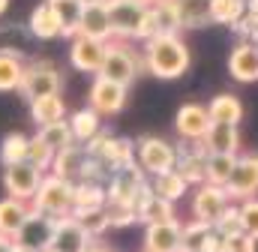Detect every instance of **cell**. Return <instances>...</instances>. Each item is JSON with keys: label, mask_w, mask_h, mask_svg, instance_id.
<instances>
[{"label": "cell", "mask_w": 258, "mask_h": 252, "mask_svg": "<svg viewBox=\"0 0 258 252\" xmlns=\"http://www.w3.org/2000/svg\"><path fill=\"white\" fill-rule=\"evenodd\" d=\"M144 69L156 78H180L189 69V48L177 33H156L144 39Z\"/></svg>", "instance_id": "cell-1"}, {"label": "cell", "mask_w": 258, "mask_h": 252, "mask_svg": "<svg viewBox=\"0 0 258 252\" xmlns=\"http://www.w3.org/2000/svg\"><path fill=\"white\" fill-rule=\"evenodd\" d=\"M72 195H75V183L72 180L45 171L42 180H39L36 195L30 198V207L42 210V213H51V216H66V213H72Z\"/></svg>", "instance_id": "cell-2"}, {"label": "cell", "mask_w": 258, "mask_h": 252, "mask_svg": "<svg viewBox=\"0 0 258 252\" xmlns=\"http://www.w3.org/2000/svg\"><path fill=\"white\" fill-rule=\"evenodd\" d=\"M141 69H144V57H138L129 45H123V39H117V42H111V39H108L105 60H102V66H99V72H96V75L111 78V81H117V84L129 87V84L138 78V72H141Z\"/></svg>", "instance_id": "cell-3"}, {"label": "cell", "mask_w": 258, "mask_h": 252, "mask_svg": "<svg viewBox=\"0 0 258 252\" xmlns=\"http://www.w3.org/2000/svg\"><path fill=\"white\" fill-rule=\"evenodd\" d=\"M135 162L141 165V171L147 177L159 174V171H171L177 165V147L165 138L144 135V138L135 141Z\"/></svg>", "instance_id": "cell-4"}, {"label": "cell", "mask_w": 258, "mask_h": 252, "mask_svg": "<svg viewBox=\"0 0 258 252\" xmlns=\"http://www.w3.org/2000/svg\"><path fill=\"white\" fill-rule=\"evenodd\" d=\"M108 18H111V33L114 39H138V30L147 15V0H105Z\"/></svg>", "instance_id": "cell-5"}, {"label": "cell", "mask_w": 258, "mask_h": 252, "mask_svg": "<svg viewBox=\"0 0 258 252\" xmlns=\"http://www.w3.org/2000/svg\"><path fill=\"white\" fill-rule=\"evenodd\" d=\"M63 87V78L60 72L54 69V63L48 60H33L24 66V75H21V84H18V93L30 102L36 96H48V93H60Z\"/></svg>", "instance_id": "cell-6"}, {"label": "cell", "mask_w": 258, "mask_h": 252, "mask_svg": "<svg viewBox=\"0 0 258 252\" xmlns=\"http://www.w3.org/2000/svg\"><path fill=\"white\" fill-rule=\"evenodd\" d=\"M54 222H57V216H51V213H42V210H33L30 207V213H27V219L21 222V228L15 231V243H21V246H27V249L33 252H42L45 246H51V237H54Z\"/></svg>", "instance_id": "cell-7"}, {"label": "cell", "mask_w": 258, "mask_h": 252, "mask_svg": "<svg viewBox=\"0 0 258 252\" xmlns=\"http://www.w3.org/2000/svg\"><path fill=\"white\" fill-rule=\"evenodd\" d=\"M45 171H39L33 162L21 159V162H12V165H3V189L6 195L12 198H21V201H30L39 189V180H42Z\"/></svg>", "instance_id": "cell-8"}, {"label": "cell", "mask_w": 258, "mask_h": 252, "mask_svg": "<svg viewBox=\"0 0 258 252\" xmlns=\"http://www.w3.org/2000/svg\"><path fill=\"white\" fill-rule=\"evenodd\" d=\"M225 192L231 201H243V198L258 195V153H237Z\"/></svg>", "instance_id": "cell-9"}, {"label": "cell", "mask_w": 258, "mask_h": 252, "mask_svg": "<svg viewBox=\"0 0 258 252\" xmlns=\"http://www.w3.org/2000/svg\"><path fill=\"white\" fill-rule=\"evenodd\" d=\"M126 90H129V87H123V84H117V81H111V78L96 75V81L90 84V93H87L90 108H93V111H99L102 117H114V114H120V111H123V105H126Z\"/></svg>", "instance_id": "cell-10"}, {"label": "cell", "mask_w": 258, "mask_h": 252, "mask_svg": "<svg viewBox=\"0 0 258 252\" xmlns=\"http://www.w3.org/2000/svg\"><path fill=\"white\" fill-rule=\"evenodd\" d=\"M144 186H147V174L141 171L138 162H129L123 168L111 171V177L105 183V192H108V201H126V204H132L135 195Z\"/></svg>", "instance_id": "cell-11"}, {"label": "cell", "mask_w": 258, "mask_h": 252, "mask_svg": "<svg viewBox=\"0 0 258 252\" xmlns=\"http://www.w3.org/2000/svg\"><path fill=\"white\" fill-rule=\"evenodd\" d=\"M105 48H108V42L93 39V36H84V33H75V36L69 39V63H72L78 72L96 75L99 66H102V60H105Z\"/></svg>", "instance_id": "cell-12"}, {"label": "cell", "mask_w": 258, "mask_h": 252, "mask_svg": "<svg viewBox=\"0 0 258 252\" xmlns=\"http://www.w3.org/2000/svg\"><path fill=\"white\" fill-rule=\"evenodd\" d=\"M228 192L225 186H216V183H198L192 195V219H201V222H216V216L228 207Z\"/></svg>", "instance_id": "cell-13"}, {"label": "cell", "mask_w": 258, "mask_h": 252, "mask_svg": "<svg viewBox=\"0 0 258 252\" xmlns=\"http://www.w3.org/2000/svg\"><path fill=\"white\" fill-rule=\"evenodd\" d=\"M210 114H207V105H198V102H186L177 108V117H174V129L183 141H201L204 132L210 129Z\"/></svg>", "instance_id": "cell-14"}, {"label": "cell", "mask_w": 258, "mask_h": 252, "mask_svg": "<svg viewBox=\"0 0 258 252\" xmlns=\"http://www.w3.org/2000/svg\"><path fill=\"white\" fill-rule=\"evenodd\" d=\"M180 231L183 225L174 219L165 222H150L144 225V249L147 252H177L180 249Z\"/></svg>", "instance_id": "cell-15"}, {"label": "cell", "mask_w": 258, "mask_h": 252, "mask_svg": "<svg viewBox=\"0 0 258 252\" xmlns=\"http://www.w3.org/2000/svg\"><path fill=\"white\" fill-rule=\"evenodd\" d=\"M90 240H93V237L81 228V222H78L72 213L57 216V222H54V237H51V246L57 252H81Z\"/></svg>", "instance_id": "cell-16"}, {"label": "cell", "mask_w": 258, "mask_h": 252, "mask_svg": "<svg viewBox=\"0 0 258 252\" xmlns=\"http://www.w3.org/2000/svg\"><path fill=\"white\" fill-rule=\"evenodd\" d=\"M228 72H231V78L240 81V84L258 81V42L243 39V42L231 51V57H228Z\"/></svg>", "instance_id": "cell-17"}, {"label": "cell", "mask_w": 258, "mask_h": 252, "mask_svg": "<svg viewBox=\"0 0 258 252\" xmlns=\"http://www.w3.org/2000/svg\"><path fill=\"white\" fill-rule=\"evenodd\" d=\"M87 150H84V144H69V147H60V150H54V162H51V174H57V177H66V180H72V183H78L81 180V174H84V165H87Z\"/></svg>", "instance_id": "cell-18"}, {"label": "cell", "mask_w": 258, "mask_h": 252, "mask_svg": "<svg viewBox=\"0 0 258 252\" xmlns=\"http://www.w3.org/2000/svg\"><path fill=\"white\" fill-rule=\"evenodd\" d=\"M78 33L84 36H93V39H114L111 33V18H108V6L105 3H87L84 12H81V21H78Z\"/></svg>", "instance_id": "cell-19"}, {"label": "cell", "mask_w": 258, "mask_h": 252, "mask_svg": "<svg viewBox=\"0 0 258 252\" xmlns=\"http://www.w3.org/2000/svg\"><path fill=\"white\" fill-rule=\"evenodd\" d=\"M201 144L207 153H240V129L234 123H210Z\"/></svg>", "instance_id": "cell-20"}, {"label": "cell", "mask_w": 258, "mask_h": 252, "mask_svg": "<svg viewBox=\"0 0 258 252\" xmlns=\"http://www.w3.org/2000/svg\"><path fill=\"white\" fill-rule=\"evenodd\" d=\"M207 114H210L213 123L240 126V120H243V102H240L234 93H216V96L207 102Z\"/></svg>", "instance_id": "cell-21"}, {"label": "cell", "mask_w": 258, "mask_h": 252, "mask_svg": "<svg viewBox=\"0 0 258 252\" xmlns=\"http://www.w3.org/2000/svg\"><path fill=\"white\" fill-rule=\"evenodd\" d=\"M63 117H66V102L60 93H48V96L30 99V120L36 123V129L45 123H54V120H63Z\"/></svg>", "instance_id": "cell-22"}, {"label": "cell", "mask_w": 258, "mask_h": 252, "mask_svg": "<svg viewBox=\"0 0 258 252\" xmlns=\"http://www.w3.org/2000/svg\"><path fill=\"white\" fill-rule=\"evenodd\" d=\"M27 27H30V36H36V39H42V42H48V39H57V36H60V21H57L54 9L48 6V0H45V3H39V6L30 12Z\"/></svg>", "instance_id": "cell-23"}, {"label": "cell", "mask_w": 258, "mask_h": 252, "mask_svg": "<svg viewBox=\"0 0 258 252\" xmlns=\"http://www.w3.org/2000/svg\"><path fill=\"white\" fill-rule=\"evenodd\" d=\"M150 189L153 195L165 198V201H180L186 192H189V183L183 180V174L177 168L171 171H159V174H150Z\"/></svg>", "instance_id": "cell-24"}, {"label": "cell", "mask_w": 258, "mask_h": 252, "mask_svg": "<svg viewBox=\"0 0 258 252\" xmlns=\"http://www.w3.org/2000/svg\"><path fill=\"white\" fill-rule=\"evenodd\" d=\"M93 159H99L108 171H114V168H123L129 162H135V144L129 141V138H108V144L99 150V156H93Z\"/></svg>", "instance_id": "cell-25"}, {"label": "cell", "mask_w": 258, "mask_h": 252, "mask_svg": "<svg viewBox=\"0 0 258 252\" xmlns=\"http://www.w3.org/2000/svg\"><path fill=\"white\" fill-rule=\"evenodd\" d=\"M24 57L21 51H12V48H0V93H9V90H18L21 84V75H24Z\"/></svg>", "instance_id": "cell-26"}, {"label": "cell", "mask_w": 258, "mask_h": 252, "mask_svg": "<svg viewBox=\"0 0 258 252\" xmlns=\"http://www.w3.org/2000/svg\"><path fill=\"white\" fill-rule=\"evenodd\" d=\"M66 120H69L72 138H75L78 144H87V141L102 129V114H99V111H93L90 105H87V108H78V111H75V114H69Z\"/></svg>", "instance_id": "cell-27"}, {"label": "cell", "mask_w": 258, "mask_h": 252, "mask_svg": "<svg viewBox=\"0 0 258 252\" xmlns=\"http://www.w3.org/2000/svg\"><path fill=\"white\" fill-rule=\"evenodd\" d=\"M27 213H30V201H21V198L6 195L0 201V231L9 234V237H15V231L21 228V222L27 219Z\"/></svg>", "instance_id": "cell-28"}, {"label": "cell", "mask_w": 258, "mask_h": 252, "mask_svg": "<svg viewBox=\"0 0 258 252\" xmlns=\"http://www.w3.org/2000/svg\"><path fill=\"white\" fill-rule=\"evenodd\" d=\"M48 6L54 9V15L60 21V36L72 39L78 33V21H81V12H84V3L81 0H48Z\"/></svg>", "instance_id": "cell-29"}, {"label": "cell", "mask_w": 258, "mask_h": 252, "mask_svg": "<svg viewBox=\"0 0 258 252\" xmlns=\"http://www.w3.org/2000/svg\"><path fill=\"white\" fill-rule=\"evenodd\" d=\"M108 192L105 183L96 180H78L75 183V195H72V210H90V207H105Z\"/></svg>", "instance_id": "cell-30"}, {"label": "cell", "mask_w": 258, "mask_h": 252, "mask_svg": "<svg viewBox=\"0 0 258 252\" xmlns=\"http://www.w3.org/2000/svg\"><path fill=\"white\" fill-rule=\"evenodd\" d=\"M234 159H237V153H207V159H204V180L216 183V186H225L231 171H234Z\"/></svg>", "instance_id": "cell-31"}, {"label": "cell", "mask_w": 258, "mask_h": 252, "mask_svg": "<svg viewBox=\"0 0 258 252\" xmlns=\"http://www.w3.org/2000/svg\"><path fill=\"white\" fill-rule=\"evenodd\" d=\"M135 213H138V222H144V225H150V222H165V219H174V201H165V198H159V195H147L138 207H135Z\"/></svg>", "instance_id": "cell-32"}, {"label": "cell", "mask_w": 258, "mask_h": 252, "mask_svg": "<svg viewBox=\"0 0 258 252\" xmlns=\"http://www.w3.org/2000/svg\"><path fill=\"white\" fill-rule=\"evenodd\" d=\"M210 234H213V225L210 222H201V219L186 222L183 231H180V249L177 252H204Z\"/></svg>", "instance_id": "cell-33"}, {"label": "cell", "mask_w": 258, "mask_h": 252, "mask_svg": "<svg viewBox=\"0 0 258 252\" xmlns=\"http://www.w3.org/2000/svg\"><path fill=\"white\" fill-rule=\"evenodd\" d=\"M180 27H204L210 24V0H174Z\"/></svg>", "instance_id": "cell-34"}, {"label": "cell", "mask_w": 258, "mask_h": 252, "mask_svg": "<svg viewBox=\"0 0 258 252\" xmlns=\"http://www.w3.org/2000/svg\"><path fill=\"white\" fill-rule=\"evenodd\" d=\"M72 216L81 222V228L96 240V237H102L108 228H111V222H108V210L105 207H90V210H72Z\"/></svg>", "instance_id": "cell-35"}, {"label": "cell", "mask_w": 258, "mask_h": 252, "mask_svg": "<svg viewBox=\"0 0 258 252\" xmlns=\"http://www.w3.org/2000/svg\"><path fill=\"white\" fill-rule=\"evenodd\" d=\"M246 15V0H210V21L216 24H237Z\"/></svg>", "instance_id": "cell-36"}, {"label": "cell", "mask_w": 258, "mask_h": 252, "mask_svg": "<svg viewBox=\"0 0 258 252\" xmlns=\"http://www.w3.org/2000/svg\"><path fill=\"white\" fill-rule=\"evenodd\" d=\"M27 141H30V135H24V132H9V135L0 141V162H3V165H12V162L27 159Z\"/></svg>", "instance_id": "cell-37"}, {"label": "cell", "mask_w": 258, "mask_h": 252, "mask_svg": "<svg viewBox=\"0 0 258 252\" xmlns=\"http://www.w3.org/2000/svg\"><path fill=\"white\" fill-rule=\"evenodd\" d=\"M27 162H33L39 171H51V162H54V147L36 132V135H30V141H27Z\"/></svg>", "instance_id": "cell-38"}, {"label": "cell", "mask_w": 258, "mask_h": 252, "mask_svg": "<svg viewBox=\"0 0 258 252\" xmlns=\"http://www.w3.org/2000/svg\"><path fill=\"white\" fill-rule=\"evenodd\" d=\"M54 150H60V147H69V144H75V138H72V129H69V120H54V123H45L36 129Z\"/></svg>", "instance_id": "cell-39"}, {"label": "cell", "mask_w": 258, "mask_h": 252, "mask_svg": "<svg viewBox=\"0 0 258 252\" xmlns=\"http://www.w3.org/2000/svg\"><path fill=\"white\" fill-rule=\"evenodd\" d=\"M105 210H108V222H111V228H129L132 222H138L135 207L126 204V201H105Z\"/></svg>", "instance_id": "cell-40"}, {"label": "cell", "mask_w": 258, "mask_h": 252, "mask_svg": "<svg viewBox=\"0 0 258 252\" xmlns=\"http://www.w3.org/2000/svg\"><path fill=\"white\" fill-rule=\"evenodd\" d=\"M237 210H240V228L258 240V195L237 201Z\"/></svg>", "instance_id": "cell-41"}, {"label": "cell", "mask_w": 258, "mask_h": 252, "mask_svg": "<svg viewBox=\"0 0 258 252\" xmlns=\"http://www.w3.org/2000/svg\"><path fill=\"white\" fill-rule=\"evenodd\" d=\"M213 228H216L219 234H234V231H243V228H240V210H237V201H228V207L216 216Z\"/></svg>", "instance_id": "cell-42"}, {"label": "cell", "mask_w": 258, "mask_h": 252, "mask_svg": "<svg viewBox=\"0 0 258 252\" xmlns=\"http://www.w3.org/2000/svg\"><path fill=\"white\" fill-rule=\"evenodd\" d=\"M225 237V252H255V237L246 231H234V234H222Z\"/></svg>", "instance_id": "cell-43"}, {"label": "cell", "mask_w": 258, "mask_h": 252, "mask_svg": "<svg viewBox=\"0 0 258 252\" xmlns=\"http://www.w3.org/2000/svg\"><path fill=\"white\" fill-rule=\"evenodd\" d=\"M12 243H15V240H12L9 234H3V231H0V252H12Z\"/></svg>", "instance_id": "cell-44"}, {"label": "cell", "mask_w": 258, "mask_h": 252, "mask_svg": "<svg viewBox=\"0 0 258 252\" xmlns=\"http://www.w3.org/2000/svg\"><path fill=\"white\" fill-rule=\"evenodd\" d=\"M81 252H111V249H108V246H99V243H93V240H90Z\"/></svg>", "instance_id": "cell-45"}, {"label": "cell", "mask_w": 258, "mask_h": 252, "mask_svg": "<svg viewBox=\"0 0 258 252\" xmlns=\"http://www.w3.org/2000/svg\"><path fill=\"white\" fill-rule=\"evenodd\" d=\"M12 252H33V249H27V246H21V243H12Z\"/></svg>", "instance_id": "cell-46"}, {"label": "cell", "mask_w": 258, "mask_h": 252, "mask_svg": "<svg viewBox=\"0 0 258 252\" xmlns=\"http://www.w3.org/2000/svg\"><path fill=\"white\" fill-rule=\"evenodd\" d=\"M6 6H9V0H0V15L6 12Z\"/></svg>", "instance_id": "cell-47"}, {"label": "cell", "mask_w": 258, "mask_h": 252, "mask_svg": "<svg viewBox=\"0 0 258 252\" xmlns=\"http://www.w3.org/2000/svg\"><path fill=\"white\" fill-rule=\"evenodd\" d=\"M81 3H84V6H87V3H105V0H81Z\"/></svg>", "instance_id": "cell-48"}, {"label": "cell", "mask_w": 258, "mask_h": 252, "mask_svg": "<svg viewBox=\"0 0 258 252\" xmlns=\"http://www.w3.org/2000/svg\"><path fill=\"white\" fill-rule=\"evenodd\" d=\"M42 252H57V249H54V246H45V249H42Z\"/></svg>", "instance_id": "cell-49"}, {"label": "cell", "mask_w": 258, "mask_h": 252, "mask_svg": "<svg viewBox=\"0 0 258 252\" xmlns=\"http://www.w3.org/2000/svg\"><path fill=\"white\" fill-rule=\"evenodd\" d=\"M147 3H156V0H147Z\"/></svg>", "instance_id": "cell-50"}, {"label": "cell", "mask_w": 258, "mask_h": 252, "mask_svg": "<svg viewBox=\"0 0 258 252\" xmlns=\"http://www.w3.org/2000/svg\"><path fill=\"white\" fill-rule=\"evenodd\" d=\"M141 252H147V249H141Z\"/></svg>", "instance_id": "cell-51"}]
</instances>
